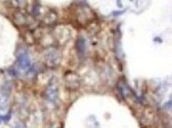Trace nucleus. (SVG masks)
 <instances>
[{
    "label": "nucleus",
    "instance_id": "nucleus-1",
    "mask_svg": "<svg viewBox=\"0 0 172 128\" xmlns=\"http://www.w3.org/2000/svg\"><path fill=\"white\" fill-rule=\"evenodd\" d=\"M18 61H19L20 67L23 69H29V67L30 66V59L27 54H23L22 56H20Z\"/></svg>",
    "mask_w": 172,
    "mask_h": 128
},
{
    "label": "nucleus",
    "instance_id": "nucleus-2",
    "mask_svg": "<svg viewBox=\"0 0 172 128\" xmlns=\"http://www.w3.org/2000/svg\"><path fill=\"white\" fill-rule=\"evenodd\" d=\"M164 108L166 109H167V110H171L172 111V102H167V103H165V105H164Z\"/></svg>",
    "mask_w": 172,
    "mask_h": 128
}]
</instances>
